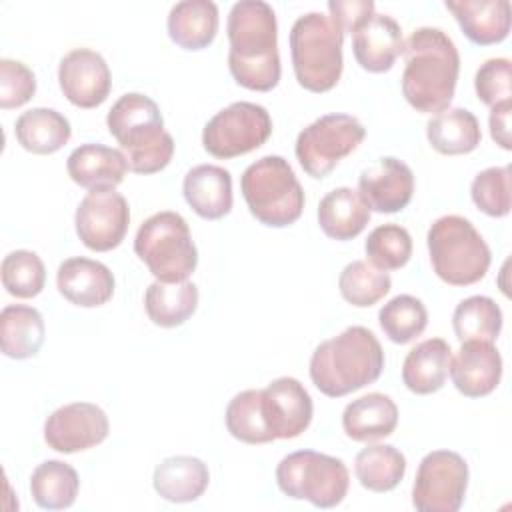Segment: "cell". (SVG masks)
<instances>
[{"instance_id": "cell-1", "label": "cell", "mask_w": 512, "mask_h": 512, "mask_svg": "<svg viewBox=\"0 0 512 512\" xmlns=\"http://www.w3.org/2000/svg\"><path fill=\"white\" fill-rule=\"evenodd\" d=\"M228 68L232 78L248 90L270 92L278 86L282 66L278 54V22L264 0L232 4L226 22Z\"/></svg>"}, {"instance_id": "cell-2", "label": "cell", "mask_w": 512, "mask_h": 512, "mask_svg": "<svg viewBox=\"0 0 512 512\" xmlns=\"http://www.w3.org/2000/svg\"><path fill=\"white\" fill-rule=\"evenodd\" d=\"M402 96L422 114L446 110L454 98L460 54L454 40L434 26L416 28L404 40Z\"/></svg>"}, {"instance_id": "cell-3", "label": "cell", "mask_w": 512, "mask_h": 512, "mask_svg": "<svg viewBox=\"0 0 512 512\" xmlns=\"http://www.w3.org/2000/svg\"><path fill=\"white\" fill-rule=\"evenodd\" d=\"M384 350L366 326H348L320 342L310 356V380L328 398H342L376 382L384 370Z\"/></svg>"}, {"instance_id": "cell-4", "label": "cell", "mask_w": 512, "mask_h": 512, "mask_svg": "<svg viewBox=\"0 0 512 512\" xmlns=\"http://www.w3.org/2000/svg\"><path fill=\"white\" fill-rule=\"evenodd\" d=\"M108 132L124 150L128 168L136 174L164 170L174 156V138L164 130L158 104L140 92L120 96L106 116Z\"/></svg>"}, {"instance_id": "cell-5", "label": "cell", "mask_w": 512, "mask_h": 512, "mask_svg": "<svg viewBox=\"0 0 512 512\" xmlns=\"http://www.w3.org/2000/svg\"><path fill=\"white\" fill-rule=\"evenodd\" d=\"M290 56L298 84L308 92L332 90L344 68V30L322 12H306L290 28Z\"/></svg>"}, {"instance_id": "cell-6", "label": "cell", "mask_w": 512, "mask_h": 512, "mask_svg": "<svg viewBox=\"0 0 512 512\" xmlns=\"http://www.w3.org/2000/svg\"><path fill=\"white\" fill-rule=\"evenodd\" d=\"M434 274L450 286L480 282L492 262L490 246L474 224L458 214L436 218L426 234Z\"/></svg>"}, {"instance_id": "cell-7", "label": "cell", "mask_w": 512, "mask_h": 512, "mask_svg": "<svg viewBox=\"0 0 512 512\" xmlns=\"http://www.w3.org/2000/svg\"><path fill=\"white\" fill-rule=\"evenodd\" d=\"M250 214L264 226L286 228L304 210V190L286 158L268 154L252 162L240 178Z\"/></svg>"}, {"instance_id": "cell-8", "label": "cell", "mask_w": 512, "mask_h": 512, "mask_svg": "<svg viewBox=\"0 0 512 512\" xmlns=\"http://www.w3.org/2000/svg\"><path fill=\"white\" fill-rule=\"evenodd\" d=\"M136 256L160 282H184L198 266V248L182 214L162 210L146 218L134 238Z\"/></svg>"}, {"instance_id": "cell-9", "label": "cell", "mask_w": 512, "mask_h": 512, "mask_svg": "<svg viewBox=\"0 0 512 512\" xmlns=\"http://www.w3.org/2000/svg\"><path fill=\"white\" fill-rule=\"evenodd\" d=\"M276 484L292 500H308L316 508L338 506L350 486L344 460L316 450H296L276 466Z\"/></svg>"}, {"instance_id": "cell-10", "label": "cell", "mask_w": 512, "mask_h": 512, "mask_svg": "<svg viewBox=\"0 0 512 512\" xmlns=\"http://www.w3.org/2000/svg\"><path fill=\"white\" fill-rule=\"evenodd\" d=\"M366 136V128L352 114H324L300 130L294 152L302 170L312 178H326L342 158L352 154Z\"/></svg>"}, {"instance_id": "cell-11", "label": "cell", "mask_w": 512, "mask_h": 512, "mask_svg": "<svg viewBox=\"0 0 512 512\" xmlns=\"http://www.w3.org/2000/svg\"><path fill=\"white\" fill-rule=\"evenodd\" d=\"M272 134L270 112L256 102H232L216 112L202 130V146L220 160L260 148Z\"/></svg>"}, {"instance_id": "cell-12", "label": "cell", "mask_w": 512, "mask_h": 512, "mask_svg": "<svg viewBox=\"0 0 512 512\" xmlns=\"http://www.w3.org/2000/svg\"><path fill=\"white\" fill-rule=\"evenodd\" d=\"M468 476V464L458 452H428L414 476L412 506L418 512H458L466 498Z\"/></svg>"}, {"instance_id": "cell-13", "label": "cell", "mask_w": 512, "mask_h": 512, "mask_svg": "<svg viewBox=\"0 0 512 512\" xmlns=\"http://www.w3.org/2000/svg\"><path fill=\"white\" fill-rule=\"evenodd\" d=\"M80 242L94 252H108L122 244L130 226V206L114 188L90 190L74 214Z\"/></svg>"}, {"instance_id": "cell-14", "label": "cell", "mask_w": 512, "mask_h": 512, "mask_svg": "<svg viewBox=\"0 0 512 512\" xmlns=\"http://www.w3.org/2000/svg\"><path fill=\"white\" fill-rule=\"evenodd\" d=\"M106 412L92 402H70L56 408L44 422V442L60 454L90 450L108 438Z\"/></svg>"}, {"instance_id": "cell-15", "label": "cell", "mask_w": 512, "mask_h": 512, "mask_svg": "<svg viewBox=\"0 0 512 512\" xmlns=\"http://www.w3.org/2000/svg\"><path fill=\"white\" fill-rule=\"evenodd\" d=\"M58 84L70 104L90 110L108 98L112 74L100 52L74 48L58 64Z\"/></svg>"}, {"instance_id": "cell-16", "label": "cell", "mask_w": 512, "mask_h": 512, "mask_svg": "<svg viewBox=\"0 0 512 512\" xmlns=\"http://www.w3.org/2000/svg\"><path fill=\"white\" fill-rule=\"evenodd\" d=\"M356 192L370 208V212H400L412 200L414 172L406 162L394 156L378 158L360 172Z\"/></svg>"}, {"instance_id": "cell-17", "label": "cell", "mask_w": 512, "mask_h": 512, "mask_svg": "<svg viewBox=\"0 0 512 512\" xmlns=\"http://www.w3.org/2000/svg\"><path fill=\"white\" fill-rule=\"evenodd\" d=\"M262 408L274 440L298 438L314 414L308 390L292 376H280L262 390Z\"/></svg>"}, {"instance_id": "cell-18", "label": "cell", "mask_w": 512, "mask_h": 512, "mask_svg": "<svg viewBox=\"0 0 512 512\" xmlns=\"http://www.w3.org/2000/svg\"><path fill=\"white\" fill-rule=\"evenodd\" d=\"M450 378L466 398H482L496 390L502 378V356L494 342L466 340L450 362Z\"/></svg>"}, {"instance_id": "cell-19", "label": "cell", "mask_w": 512, "mask_h": 512, "mask_svg": "<svg viewBox=\"0 0 512 512\" xmlns=\"http://www.w3.org/2000/svg\"><path fill=\"white\" fill-rule=\"evenodd\" d=\"M56 286L70 304L80 308H98L114 296L116 280L106 264L74 256L58 266Z\"/></svg>"}, {"instance_id": "cell-20", "label": "cell", "mask_w": 512, "mask_h": 512, "mask_svg": "<svg viewBox=\"0 0 512 512\" xmlns=\"http://www.w3.org/2000/svg\"><path fill=\"white\" fill-rule=\"evenodd\" d=\"M404 50L400 24L388 14H374L352 32V52L360 68L388 72Z\"/></svg>"}, {"instance_id": "cell-21", "label": "cell", "mask_w": 512, "mask_h": 512, "mask_svg": "<svg viewBox=\"0 0 512 512\" xmlns=\"http://www.w3.org/2000/svg\"><path fill=\"white\" fill-rule=\"evenodd\" d=\"M182 194L200 218L220 220L232 210V174L216 164H198L186 172Z\"/></svg>"}, {"instance_id": "cell-22", "label": "cell", "mask_w": 512, "mask_h": 512, "mask_svg": "<svg viewBox=\"0 0 512 512\" xmlns=\"http://www.w3.org/2000/svg\"><path fill=\"white\" fill-rule=\"evenodd\" d=\"M444 6L452 12L464 36L478 46L498 44L510 32L508 0H446Z\"/></svg>"}, {"instance_id": "cell-23", "label": "cell", "mask_w": 512, "mask_h": 512, "mask_svg": "<svg viewBox=\"0 0 512 512\" xmlns=\"http://www.w3.org/2000/svg\"><path fill=\"white\" fill-rule=\"evenodd\" d=\"M66 170L78 186L88 190H106L116 188L130 168L124 152L118 148L86 142L70 152Z\"/></svg>"}, {"instance_id": "cell-24", "label": "cell", "mask_w": 512, "mask_h": 512, "mask_svg": "<svg viewBox=\"0 0 512 512\" xmlns=\"http://www.w3.org/2000/svg\"><path fill=\"white\" fill-rule=\"evenodd\" d=\"M398 426V406L382 392H368L342 412V428L354 442H372L390 436Z\"/></svg>"}, {"instance_id": "cell-25", "label": "cell", "mask_w": 512, "mask_h": 512, "mask_svg": "<svg viewBox=\"0 0 512 512\" xmlns=\"http://www.w3.org/2000/svg\"><path fill=\"white\" fill-rule=\"evenodd\" d=\"M210 484V470L204 460L196 456H170L164 458L152 474L156 494L168 502L184 504L198 500Z\"/></svg>"}, {"instance_id": "cell-26", "label": "cell", "mask_w": 512, "mask_h": 512, "mask_svg": "<svg viewBox=\"0 0 512 512\" xmlns=\"http://www.w3.org/2000/svg\"><path fill=\"white\" fill-rule=\"evenodd\" d=\"M450 362L452 348L444 338L422 340L404 358L402 382L414 394H434L444 386Z\"/></svg>"}, {"instance_id": "cell-27", "label": "cell", "mask_w": 512, "mask_h": 512, "mask_svg": "<svg viewBox=\"0 0 512 512\" xmlns=\"http://www.w3.org/2000/svg\"><path fill=\"white\" fill-rule=\"evenodd\" d=\"M218 22V6L212 0H182L170 8L166 28L176 46L204 50L214 42Z\"/></svg>"}, {"instance_id": "cell-28", "label": "cell", "mask_w": 512, "mask_h": 512, "mask_svg": "<svg viewBox=\"0 0 512 512\" xmlns=\"http://www.w3.org/2000/svg\"><path fill=\"white\" fill-rule=\"evenodd\" d=\"M318 224L322 232L338 242L356 238L370 222V208L360 194L348 186L330 190L318 204Z\"/></svg>"}, {"instance_id": "cell-29", "label": "cell", "mask_w": 512, "mask_h": 512, "mask_svg": "<svg viewBox=\"0 0 512 512\" xmlns=\"http://www.w3.org/2000/svg\"><path fill=\"white\" fill-rule=\"evenodd\" d=\"M46 338L42 314L34 306L8 304L0 312V348L14 360H26L40 352Z\"/></svg>"}, {"instance_id": "cell-30", "label": "cell", "mask_w": 512, "mask_h": 512, "mask_svg": "<svg viewBox=\"0 0 512 512\" xmlns=\"http://www.w3.org/2000/svg\"><path fill=\"white\" fill-rule=\"evenodd\" d=\"M14 134L24 150L44 156L66 146L72 136V126L58 110L36 106L16 118Z\"/></svg>"}, {"instance_id": "cell-31", "label": "cell", "mask_w": 512, "mask_h": 512, "mask_svg": "<svg viewBox=\"0 0 512 512\" xmlns=\"http://www.w3.org/2000/svg\"><path fill=\"white\" fill-rule=\"evenodd\" d=\"M430 146L446 156L470 154L482 140L480 122L468 108H446L426 122Z\"/></svg>"}, {"instance_id": "cell-32", "label": "cell", "mask_w": 512, "mask_h": 512, "mask_svg": "<svg viewBox=\"0 0 512 512\" xmlns=\"http://www.w3.org/2000/svg\"><path fill=\"white\" fill-rule=\"evenodd\" d=\"M198 286L184 282H152L144 292L148 318L160 328L182 326L198 308Z\"/></svg>"}, {"instance_id": "cell-33", "label": "cell", "mask_w": 512, "mask_h": 512, "mask_svg": "<svg viewBox=\"0 0 512 512\" xmlns=\"http://www.w3.org/2000/svg\"><path fill=\"white\" fill-rule=\"evenodd\" d=\"M354 474L366 490L390 492L406 474V456L392 444H368L356 454Z\"/></svg>"}, {"instance_id": "cell-34", "label": "cell", "mask_w": 512, "mask_h": 512, "mask_svg": "<svg viewBox=\"0 0 512 512\" xmlns=\"http://www.w3.org/2000/svg\"><path fill=\"white\" fill-rule=\"evenodd\" d=\"M78 490V472L62 460H44L32 470L30 494L44 510L70 508L76 502Z\"/></svg>"}, {"instance_id": "cell-35", "label": "cell", "mask_w": 512, "mask_h": 512, "mask_svg": "<svg viewBox=\"0 0 512 512\" xmlns=\"http://www.w3.org/2000/svg\"><path fill=\"white\" fill-rule=\"evenodd\" d=\"M452 328L460 342H494L502 330V310L490 296H468L460 300L458 306L454 308Z\"/></svg>"}, {"instance_id": "cell-36", "label": "cell", "mask_w": 512, "mask_h": 512, "mask_svg": "<svg viewBox=\"0 0 512 512\" xmlns=\"http://www.w3.org/2000/svg\"><path fill=\"white\" fill-rule=\"evenodd\" d=\"M226 430L240 442L246 444H268L274 442V436L268 428L264 408H262V390H242L226 406Z\"/></svg>"}, {"instance_id": "cell-37", "label": "cell", "mask_w": 512, "mask_h": 512, "mask_svg": "<svg viewBox=\"0 0 512 512\" xmlns=\"http://www.w3.org/2000/svg\"><path fill=\"white\" fill-rule=\"evenodd\" d=\"M378 324L390 342L408 344L426 330L428 310L420 298L398 294L380 308Z\"/></svg>"}, {"instance_id": "cell-38", "label": "cell", "mask_w": 512, "mask_h": 512, "mask_svg": "<svg viewBox=\"0 0 512 512\" xmlns=\"http://www.w3.org/2000/svg\"><path fill=\"white\" fill-rule=\"evenodd\" d=\"M390 288V274L372 266L368 260H352L338 276V290L342 298L356 308L374 306L390 292Z\"/></svg>"}, {"instance_id": "cell-39", "label": "cell", "mask_w": 512, "mask_h": 512, "mask_svg": "<svg viewBox=\"0 0 512 512\" xmlns=\"http://www.w3.org/2000/svg\"><path fill=\"white\" fill-rule=\"evenodd\" d=\"M2 286L10 296L34 298L44 290L46 268L42 258L32 250H12L0 266Z\"/></svg>"}, {"instance_id": "cell-40", "label": "cell", "mask_w": 512, "mask_h": 512, "mask_svg": "<svg viewBox=\"0 0 512 512\" xmlns=\"http://www.w3.org/2000/svg\"><path fill=\"white\" fill-rule=\"evenodd\" d=\"M366 258L372 266L388 272L408 264L412 256V236L400 224L376 226L364 242Z\"/></svg>"}, {"instance_id": "cell-41", "label": "cell", "mask_w": 512, "mask_h": 512, "mask_svg": "<svg viewBox=\"0 0 512 512\" xmlns=\"http://www.w3.org/2000/svg\"><path fill=\"white\" fill-rule=\"evenodd\" d=\"M470 196L476 208L492 218L510 214V166H490L478 172L470 184Z\"/></svg>"}, {"instance_id": "cell-42", "label": "cell", "mask_w": 512, "mask_h": 512, "mask_svg": "<svg viewBox=\"0 0 512 512\" xmlns=\"http://www.w3.org/2000/svg\"><path fill=\"white\" fill-rule=\"evenodd\" d=\"M474 90L482 104L494 108L510 102L512 96V64L508 58H488L474 76Z\"/></svg>"}, {"instance_id": "cell-43", "label": "cell", "mask_w": 512, "mask_h": 512, "mask_svg": "<svg viewBox=\"0 0 512 512\" xmlns=\"http://www.w3.org/2000/svg\"><path fill=\"white\" fill-rule=\"evenodd\" d=\"M36 92L34 72L20 60L0 58V108H20Z\"/></svg>"}, {"instance_id": "cell-44", "label": "cell", "mask_w": 512, "mask_h": 512, "mask_svg": "<svg viewBox=\"0 0 512 512\" xmlns=\"http://www.w3.org/2000/svg\"><path fill=\"white\" fill-rule=\"evenodd\" d=\"M328 12L344 32L352 34L376 14V4L372 0H330Z\"/></svg>"}, {"instance_id": "cell-45", "label": "cell", "mask_w": 512, "mask_h": 512, "mask_svg": "<svg viewBox=\"0 0 512 512\" xmlns=\"http://www.w3.org/2000/svg\"><path fill=\"white\" fill-rule=\"evenodd\" d=\"M510 110H512V102H502V104L490 108V116H488L490 136H492V140L502 150H510L512 148V140H510Z\"/></svg>"}]
</instances>
